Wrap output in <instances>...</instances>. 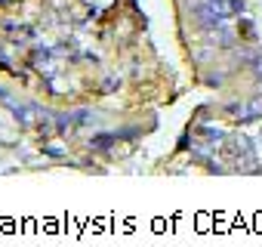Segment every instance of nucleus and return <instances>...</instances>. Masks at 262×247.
<instances>
[{
  "label": "nucleus",
  "mask_w": 262,
  "mask_h": 247,
  "mask_svg": "<svg viewBox=\"0 0 262 247\" xmlns=\"http://www.w3.org/2000/svg\"><path fill=\"white\" fill-rule=\"evenodd\" d=\"M256 77H259V80H262V56H259V59H256Z\"/></svg>",
  "instance_id": "obj_2"
},
{
  "label": "nucleus",
  "mask_w": 262,
  "mask_h": 247,
  "mask_svg": "<svg viewBox=\"0 0 262 247\" xmlns=\"http://www.w3.org/2000/svg\"><path fill=\"white\" fill-rule=\"evenodd\" d=\"M108 142H111V136H99V139H93L96 149H108Z\"/></svg>",
  "instance_id": "obj_1"
}]
</instances>
